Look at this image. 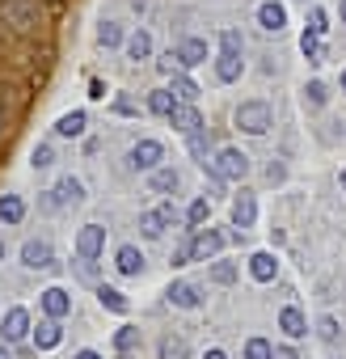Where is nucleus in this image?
Masks as SVG:
<instances>
[{
    "label": "nucleus",
    "instance_id": "9",
    "mask_svg": "<svg viewBox=\"0 0 346 359\" xmlns=\"http://www.w3.org/2000/svg\"><path fill=\"white\" fill-rule=\"evenodd\" d=\"M173 127H178L182 135H195V131H203V114L195 110V102H182L178 110H173Z\"/></svg>",
    "mask_w": 346,
    "mask_h": 359
},
{
    "label": "nucleus",
    "instance_id": "24",
    "mask_svg": "<svg viewBox=\"0 0 346 359\" xmlns=\"http://www.w3.org/2000/svg\"><path fill=\"white\" fill-rule=\"evenodd\" d=\"M127 55H131V60H148V55H152V34H148V30H135V34L127 39Z\"/></svg>",
    "mask_w": 346,
    "mask_h": 359
},
{
    "label": "nucleus",
    "instance_id": "50",
    "mask_svg": "<svg viewBox=\"0 0 346 359\" xmlns=\"http://www.w3.org/2000/svg\"><path fill=\"white\" fill-rule=\"evenodd\" d=\"M342 26H346V0H342Z\"/></svg>",
    "mask_w": 346,
    "mask_h": 359
},
{
    "label": "nucleus",
    "instance_id": "26",
    "mask_svg": "<svg viewBox=\"0 0 346 359\" xmlns=\"http://www.w3.org/2000/svg\"><path fill=\"white\" fill-rule=\"evenodd\" d=\"M85 199V187L76 182V177H64V182L55 187V203H81Z\"/></svg>",
    "mask_w": 346,
    "mask_h": 359
},
{
    "label": "nucleus",
    "instance_id": "51",
    "mask_svg": "<svg viewBox=\"0 0 346 359\" xmlns=\"http://www.w3.org/2000/svg\"><path fill=\"white\" fill-rule=\"evenodd\" d=\"M0 131H5V110H0Z\"/></svg>",
    "mask_w": 346,
    "mask_h": 359
},
{
    "label": "nucleus",
    "instance_id": "52",
    "mask_svg": "<svg viewBox=\"0 0 346 359\" xmlns=\"http://www.w3.org/2000/svg\"><path fill=\"white\" fill-rule=\"evenodd\" d=\"M0 47H5V26H0Z\"/></svg>",
    "mask_w": 346,
    "mask_h": 359
},
{
    "label": "nucleus",
    "instance_id": "17",
    "mask_svg": "<svg viewBox=\"0 0 346 359\" xmlns=\"http://www.w3.org/2000/svg\"><path fill=\"white\" fill-rule=\"evenodd\" d=\"M178 106H182V102L173 97V89H152V93H148V110L160 114V118H173V110H178Z\"/></svg>",
    "mask_w": 346,
    "mask_h": 359
},
{
    "label": "nucleus",
    "instance_id": "25",
    "mask_svg": "<svg viewBox=\"0 0 346 359\" xmlns=\"http://www.w3.org/2000/svg\"><path fill=\"white\" fill-rule=\"evenodd\" d=\"M22 216H26V203H22L18 195H5V199H0V220H5V224H22Z\"/></svg>",
    "mask_w": 346,
    "mask_h": 359
},
{
    "label": "nucleus",
    "instance_id": "47",
    "mask_svg": "<svg viewBox=\"0 0 346 359\" xmlns=\"http://www.w3.org/2000/svg\"><path fill=\"white\" fill-rule=\"evenodd\" d=\"M203 359H228V355H224V351H207Z\"/></svg>",
    "mask_w": 346,
    "mask_h": 359
},
{
    "label": "nucleus",
    "instance_id": "5",
    "mask_svg": "<svg viewBox=\"0 0 346 359\" xmlns=\"http://www.w3.org/2000/svg\"><path fill=\"white\" fill-rule=\"evenodd\" d=\"M165 161V144L160 140H139L135 148H131V165L135 169H156Z\"/></svg>",
    "mask_w": 346,
    "mask_h": 359
},
{
    "label": "nucleus",
    "instance_id": "7",
    "mask_svg": "<svg viewBox=\"0 0 346 359\" xmlns=\"http://www.w3.org/2000/svg\"><path fill=\"white\" fill-rule=\"evenodd\" d=\"M254 220H258V199H254L249 191H241V195L233 199V224L245 233V229H254Z\"/></svg>",
    "mask_w": 346,
    "mask_h": 359
},
{
    "label": "nucleus",
    "instance_id": "55",
    "mask_svg": "<svg viewBox=\"0 0 346 359\" xmlns=\"http://www.w3.org/2000/svg\"><path fill=\"white\" fill-rule=\"evenodd\" d=\"M342 191H346V173H342Z\"/></svg>",
    "mask_w": 346,
    "mask_h": 359
},
{
    "label": "nucleus",
    "instance_id": "35",
    "mask_svg": "<svg viewBox=\"0 0 346 359\" xmlns=\"http://www.w3.org/2000/svg\"><path fill=\"white\" fill-rule=\"evenodd\" d=\"M135 342H139V330H135V325H123V330H118V334H114V346H118V351H123V355H127V351H131V346H135Z\"/></svg>",
    "mask_w": 346,
    "mask_h": 359
},
{
    "label": "nucleus",
    "instance_id": "48",
    "mask_svg": "<svg viewBox=\"0 0 346 359\" xmlns=\"http://www.w3.org/2000/svg\"><path fill=\"white\" fill-rule=\"evenodd\" d=\"M76 359H102V355H97V351H81Z\"/></svg>",
    "mask_w": 346,
    "mask_h": 359
},
{
    "label": "nucleus",
    "instance_id": "45",
    "mask_svg": "<svg viewBox=\"0 0 346 359\" xmlns=\"http://www.w3.org/2000/svg\"><path fill=\"white\" fill-rule=\"evenodd\" d=\"M114 110H118V114H135V106H131L127 97H118V102H114Z\"/></svg>",
    "mask_w": 346,
    "mask_h": 359
},
{
    "label": "nucleus",
    "instance_id": "1",
    "mask_svg": "<svg viewBox=\"0 0 346 359\" xmlns=\"http://www.w3.org/2000/svg\"><path fill=\"white\" fill-rule=\"evenodd\" d=\"M0 22L13 34H34L43 26V0H0Z\"/></svg>",
    "mask_w": 346,
    "mask_h": 359
},
{
    "label": "nucleus",
    "instance_id": "37",
    "mask_svg": "<svg viewBox=\"0 0 346 359\" xmlns=\"http://www.w3.org/2000/svg\"><path fill=\"white\" fill-rule=\"evenodd\" d=\"M207 216H212V203H207V199H195V203H191V212H186V220H191L195 229H199Z\"/></svg>",
    "mask_w": 346,
    "mask_h": 359
},
{
    "label": "nucleus",
    "instance_id": "32",
    "mask_svg": "<svg viewBox=\"0 0 346 359\" xmlns=\"http://www.w3.org/2000/svg\"><path fill=\"white\" fill-rule=\"evenodd\" d=\"M97 43H102V47H118V43H123L118 22H102V26H97Z\"/></svg>",
    "mask_w": 346,
    "mask_h": 359
},
{
    "label": "nucleus",
    "instance_id": "12",
    "mask_svg": "<svg viewBox=\"0 0 346 359\" xmlns=\"http://www.w3.org/2000/svg\"><path fill=\"white\" fill-rule=\"evenodd\" d=\"M43 309H47V317H55V321H60V317H68V313H72V296H68L64 287H47V292H43Z\"/></svg>",
    "mask_w": 346,
    "mask_h": 359
},
{
    "label": "nucleus",
    "instance_id": "53",
    "mask_svg": "<svg viewBox=\"0 0 346 359\" xmlns=\"http://www.w3.org/2000/svg\"><path fill=\"white\" fill-rule=\"evenodd\" d=\"M342 93H346V72H342Z\"/></svg>",
    "mask_w": 346,
    "mask_h": 359
},
{
    "label": "nucleus",
    "instance_id": "43",
    "mask_svg": "<svg viewBox=\"0 0 346 359\" xmlns=\"http://www.w3.org/2000/svg\"><path fill=\"white\" fill-rule=\"evenodd\" d=\"M81 279H97V266H93V258H81Z\"/></svg>",
    "mask_w": 346,
    "mask_h": 359
},
{
    "label": "nucleus",
    "instance_id": "31",
    "mask_svg": "<svg viewBox=\"0 0 346 359\" xmlns=\"http://www.w3.org/2000/svg\"><path fill=\"white\" fill-rule=\"evenodd\" d=\"M160 359H191V346L182 338H165L160 342Z\"/></svg>",
    "mask_w": 346,
    "mask_h": 359
},
{
    "label": "nucleus",
    "instance_id": "15",
    "mask_svg": "<svg viewBox=\"0 0 346 359\" xmlns=\"http://www.w3.org/2000/svg\"><path fill=\"white\" fill-rule=\"evenodd\" d=\"M26 334H30V313L26 309H9L5 313V338L9 342H22Z\"/></svg>",
    "mask_w": 346,
    "mask_h": 359
},
{
    "label": "nucleus",
    "instance_id": "20",
    "mask_svg": "<svg viewBox=\"0 0 346 359\" xmlns=\"http://www.w3.org/2000/svg\"><path fill=\"white\" fill-rule=\"evenodd\" d=\"M216 76H220L224 85H233V81L241 76V55H237V51H220V60H216Z\"/></svg>",
    "mask_w": 346,
    "mask_h": 359
},
{
    "label": "nucleus",
    "instance_id": "10",
    "mask_svg": "<svg viewBox=\"0 0 346 359\" xmlns=\"http://www.w3.org/2000/svg\"><path fill=\"white\" fill-rule=\"evenodd\" d=\"M220 250H224V233L220 229H203V233L195 229V254L199 258H216Z\"/></svg>",
    "mask_w": 346,
    "mask_h": 359
},
{
    "label": "nucleus",
    "instance_id": "11",
    "mask_svg": "<svg viewBox=\"0 0 346 359\" xmlns=\"http://www.w3.org/2000/svg\"><path fill=\"white\" fill-rule=\"evenodd\" d=\"M22 262H26L30 271L51 266V241H26V245H22Z\"/></svg>",
    "mask_w": 346,
    "mask_h": 359
},
{
    "label": "nucleus",
    "instance_id": "18",
    "mask_svg": "<svg viewBox=\"0 0 346 359\" xmlns=\"http://www.w3.org/2000/svg\"><path fill=\"white\" fill-rule=\"evenodd\" d=\"M60 338H64V330H60V321H55V317H47V321L34 330V346H39V351H55V346H60Z\"/></svg>",
    "mask_w": 346,
    "mask_h": 359
},
{
    "label": "nucleus",
    "instance_id": "36",
    "mask_svg": "<svg viewBox=\"0 0 346 359\" xmlns=\"http://www.w3.org/2000/svg\"><path fill=\"white\" fill-rule=\"evenodd\" d=\"M30 165H34V169H51V165H55L51 144H39V148H34V156H30Z\"/></svg>",
    "mask_w": 346,
    "mask_h": 359
},
{
    "label": "nucleus",
    "instance_id": "19",
    "mask_svg": "<svg viewBox=\"0 0 346 359\" xmlns=\"http://www.w3.org/2000/svg\"><path fill=\"white\" fill-rule=\"evenodd\" d=\"M249 275H254L258 283H270V279L279 275V262H275V254H254V258H249Z\"/></svg>",
    "mask_w": 346,
    "mask_h": 359
},
{
    "label": "nucleus",
    "instance_id": "33",
    "mask_svg": "<svg viewBox=\"0 0 346 359\" xmlns=\"http://www.w3.org/2000/svg\"><path fill=\"white\" fill-rule=\"evenodd\" d=\"M245 359H275V346L266 338H249L245 342Z\"/></svg>",
    "mask_w": 346,
    "mask_h": 359
},
{
    "label": "nucleus",
    "instance_id": "2",
    "mask_svg": "<svg viewBox=\"0 0 346 359\" xmlns=\"http://www.w3.org/2000/svg\"><path fill=\"white\" fill-rule=\"evenodd\" d=\"M233 123H237L241 131H249V135H266V131L275 127V114H270L266 102H241L237 114H233Z\"/></svg>",
    "mask_w": 346,
    "mask_h": 359
},
{
    "label": "nucleus",
    "instance_id": "23",
    "mask_svg": "<svg viewBox=\"0 0 346 359\" xmlns=\"http://www.w3.org/2000/svg\"><path fill=\"white\" fill-rule=\"evenodd\" d=\"M89 127V118H85V110H72V114H64L60 123H55V131L64 135V140H72V135H81Z\"/></svg>",
    "mask_w": 346,
    "mask_h": 359
},
{
    "label": "nucleus",
    "instance_id": "49",
    "mask_svg": "<svg viewBox=\"0 0 346 359\" xmlns=\"http://www.w3.org/2000/svg\"><path fill=\"white\" fill-rule=\"evenodd\" d=\"M0 359H13V355H9V351H5V346H0Z\"/></svg>",
    "mask_w": 346,
    "mask_h": 359
},
{
    "label": "nucleus",
    "instance_id": "42",
    "mask_svg": "<svg viewBox=\"0 0 346 359\" xmlns=\"http://www.w3.org/2000/svg\"><path fill=\"white\" fill-rule=\"evenodd\" d=\"M160 72H169V76L178 72V51H169V55H160Z\"/></svg>",
    "mask_w": 346,
    "mask_h": 359
},
{
    "label": "nucleus",
    "instance_id": "21",
    "mask_svg": "<svg viewBox=\"0 0 346 359\" xmlns=\"http://www.w3.org/2000/svg\"><path fill=\"white\" fill-rule=\"evenodd\" d=\"M182 187V173L178 169H156L152 173V195H169V191H178Z\"/></svg>",
    "mask_w": 346,
    "mask_h": 359
},
{
    "label": "nucleus",
    "instance_id": "6",
    "mask_svg": "<svg viewBox=\"0 0 346 359\" xmlns=\"http://www.w3.org/2000/svg\"><path fill=\"white\" fill-rule=\"evenodd\" d=\"M102 250H106V229L102 224H85L81 237H76V254L81 258H97Z\"/></svg>",
    "mask_w": 346,
    "mask_h": 359
},
{
    "label": "nucleus",
    "instance_id": "46",
    "mask_svg": "<svg viewBox=\"0 0 346 359\" xmlns=\"http://www.w3.org/2000/svg\"><path fill=\"white\" fill-rule=\"evenodd\" d=\"M275 359H296V351H291V346H279V351H275Z\"/></svg>",
    "mask_w": 346,
    "mask_h": 359
},
{
    "label": "nucleus",
    "instance_id": "27",
    "mask_svg": "<svg viewBox=\"0 0 346 359\" xmlns=\"http://www.w3.org/2000/svg\"><path fill=\"white\" fill-rule=\"evenodd\" d=\"M325 102H329V89H325V81H308V85H304V106H308V110H321Z\"/></svg>",
    "mask_w": 346,
    "mask_h": 359
},
{
    "label": "nucleus",
    "instance_id": "8",
    "mask_svg": "<svg viewBox=\"0 0 346 359\" xmlns=\"http://www.w3.org/2000/svg\"><path fill=\"white\" fill-rule=\"evenodd\" d=\"M258 26H262L266 34H279V30L287 26V9L275 5V0H266V5H258Z\"/></svg>",
    "mask_w": 346,
    "mask_h": 359
},
{
    "label": "nucleus",
    "instance_id": "16",
    "mask_svg": "<svg viewBox=\"0 0 346 359\" xmlns=\"http://www.w3.org/2000/svg\"><path fill=\"white\" fill-rule=\"evenodd\" d=\"M165 296H169V304H178V309H199L203 304V296H199L195 283H173Z\"/></svg>",
    "mask_w": 346,
    "mask_h": 359
},
{
    "label": "nucleus",
    "instance_id": "14",
    "mask_svg": "<svg viewBox=\"0 0 346 359\" xmlns=\"http://www.w3.org/2000/svg\"><path fill=\"white\" fill-rule=\"evenodd\" d=\"M279 330H283L287 338H304V334H308V321H304V313H300L296 304H287V309L279 313Z\"/></svg>",
    "mask_w": 346,
    "mask_h": 359
},
{
    "label": "nucleus",
    "instance_id": "38",
    "mask_svg": "<svg viewBox=\"0 0 346 359\" xmlns=\"http://www.w3.org/2000/svg\"><path fill=\"white\" fill-rule=\"evenodd\" d=\"M308 30H312V34H325V30H329V13H325V9H312V13H308Z\"/></svg>",
    "mask_w": 346,
    "mask_h": 359
},
{
    "label": "nucleus",
    "instance_id": "3",
    "mask_svg": "<svg viewBox=\"0 0 346 359\" xmlns=\"http://www.w3.org/2000/svg\"><path fill=\"white\" fill-rule=\"evenodd\" d=\"M212 173L220 177V182H245V173H249V156L241 148H220L216 161H212Z\"/></svg>",
    "mask_w": 346,
    "mask_h": 359
},
{
    "label": "nucleus",
    "instance_id": "44",
    "mask_svg": "<svg viewBox=\"0 0 346 359\" xmlns=\"http://www.w3.org/2000/svg\"><path fill=\"white\" fill-rule=\"evenodd\" d=\"M266 177H270V182H283L287 169H283V165H270V169H266Z\"/></svg>",
    "mask_w": 346,
    "mask_h": 359
},
{
    "label": "nucleus",
    "instance_id": "13",
    "mask_svg": "<svg viewBox=\"0 0 346 359\" xmlns=\"http://www.w3.org/2000/svg\"><path fill=\"white\" fill-rule=\"evenodd\" d=\"M178 64H182V68H199V64H207V43H203V39H186V43L178 47Z\"/></svg>",
    "mask_w": 346,
    "mask_h": 359
},
{
    "label": "nucleus",
    "instance_id": "4",
    "mask_svg": "<svg viewBox=\"0 0 346 359\" xmlns=\"http://www.w3.org/2000/svg\"><path fill=\"white\" fill-rule=\"evenodd\" d=\"M173 220H178V212H173V203H160V208H152V212H144V216H139V233L156 241V237H160V233H165V229H169Z\"/></svg>",
    "mask_w": 346,
    "mask_h": 359
},
{
    "label": "nucleus",
    "instance_id": "41",
    "mask_svg": "<svg viewBox=\"0 0 346 359\" xmlns=\"http://www.w3.org/2000/svg\"><path fill=\"white\" fill-rule=\"evenodd\" d=\"M317 334H321L325 342H333V338H338V321H333V317H321V321H317Z\"/></svg>",
    "mask_w": 346,
    "mask_h": 359
},
{
    "label": "nucleus",
    "instance_id": "54",
    "mask_svg": "<svg viewBox=\"0 0 346 359\" xmlns=\"http://www.w3.org/2000/svg\"><path fill=\"white\" fill-rule=\"evenodd\" d=\"M47 5H64V0H47Z\"/></svg>",
    "mask_w": 346,
    "mask_h": 359
},
{
    "label": "nucleus",
    "instance_id": "39",
    "mask_svg": "<svg viewBox=\"0 0 346 359\" xmlns=\"http://www.w3.org/2000/svg\"><path fill=\"white\" fill-rule=\"evenodd\" d=\"M186 140H191V152L207 165V135H203V131H195V135H186Z\"/></svg>",
    "mask_w": 346,
    "mask_h": 359
},
{
    "label": "nucleus",
    "instance_id": "28",
    "mask_svg": "<svg viewBox=\"0 0 346 359\" xmlns=\"http://www.w3.org/2000/svg\"><path fill=\"white\" fill-rule=\"evenodd\" d=\"M173 97H178V102H199V85H195L191 76H178V72H173Z\"/></svg>",
    "mask_w": 346,
    "mask_h": 359
},
{
    "label": "nucleus",
    "instance_id": "22",
    "mask_svg": "<svg viewBox=\"0 0 346 359\" xmlns=\"http://www.w3.org/2000/svg\"><path fill=\"white\" fill-rule=\"evenodd\" d=\"M114 266H118L123 275H139V271H144V254H139L135 245H123L118 258H114Z\"/></svg>",
    "mask_w": 346,
    "mask_h": 359
},
{
    "label": "nucleus",
    "instance_id": "34",
    "mask_svg": "<svg viewBox=\"0 0 346 359\" xmlns=\"http://www.w3.org/2000/svg\"><path fill=\"white\" fill-rule=\"evenodd\" d=\"M212 283H237V266L233 262H212Z\"/></svg>",
    "mask_w": 346,
    "mask_h": 359
},
{
    "label": "nucleus",
    "instance_id": "56",
    "mask_svg": "<svg viewBox=\"0 0 346 359\" xmlns=\"http://www.w3.org/2000/svg\"><path fill=\"white\" fill-rule=\"evenodd\" d=\"M0 258H5V245H0Z\"/></svg>",
    "mask_w": 346,
    "mask_h": 359
},
{
    "label": "nucleus",
    "instance_id": "30",
    "mask_svg": "<svg viewBox=\"0 0 346 359\" xmlns=\"http://www.w3.org/2000/svg\"><path fill=\"white\" fill-rule=\"evenodd\" d=\"M195 258H199V254H195V233H191V237L178 241V250H173V266H191Z\"/></svg>",
    "mask_w": 346,
    "mask_h": 359
},
{
    "label": "nucleus",
    "instance_id": "29",
    "mask_svg": "<svg viewBox=\"0 0 346 359\" xmlns=\"http://www.w3.org/2000/svg\"><path fill=\"white\" fill-rule=\"evenodd\" d=\"M97 300H102L110 313H127V296H123L118 287H106V283H102V287H97Z\"/></svg>",
    "mask_w": 346,
    "mask_h": 359
},
{
    "label": "nucleus",
    "instance_id": "40",
    "mask_svg": "<svg viewBox=\"0 0 346 359\" xmlns=\"http://www.w3.org/2000/svg\"><path fill=\"white\" fill-rule=\"evenodd\" d=\"M220 51H237V55H241V34H237V30H224V34H220Z\"/></svg>",
    "mask_w": 346,
    "mask_h": 359
}]
</instances>
